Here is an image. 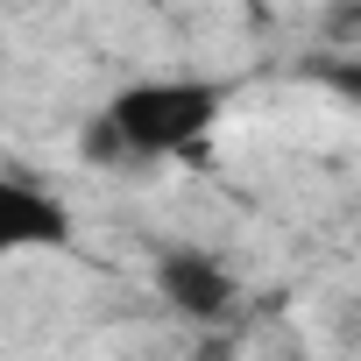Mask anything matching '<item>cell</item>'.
Returning a JSON list of instances; mask_svg holds the SVG:
<instances>
[{"label": "cell", "instance_id": "cell-1", "mask_svg": "<svg viewBox=\"0 0 361 361\" xmlns=\"http://www.w3.org/2000/svg\"><path fill=\"white\" fill-rule=\"evenodd\" d=\"M227 92L213 78H135L106 99V128L121 142V163H170V156H199L206 135L220 128Z\"/></svg>", "mask_w": 361, "mask_h": 361}, {"label": "cell", "instance_id": "cell-2", "mask_svg": "<svg viewBox=\"0 0 361 361\" xmlns=\"http://www.w3.org/2000/svg\"><path fill=\"white\" fill-rule=\"evenodd\" d=\"M78 241V220L64 206V192H50L43 177L0 170V262L15 255H64Z\"/></svg>", "mask_w": 361, "mask_h": 361}, {"label": "cell", "instance_id": "cell-3", "mask_svg": "<svg viewBox=\"0 0 361 361\" xmlns=\"http://www.w3.org/2000/svg\"><path fill=\"white\" fill-rule=\"evenodd\" d=\"M149 276H156V298H163L177 319H192V326H220V319L234 312V298H241L234 269H227L213 248H163Z\"/></svg>", "mask_w": 361, "mask_h": 361}, {"label": "cell", "instance_id": "cell-4", "mask_svg": "<svg viewBox=\"0 0 361 361\" xmlns=\"http://www.w3.org/2000/svg\"><path fill=\"white\" fill-rule=\"evenodd\" d=\"M305 71H312V78H319V85H326L333 99L361 106V50H347V57H340V50H326V57H312Z\"/></svg>", "mask_w": 361, "mask_h": 361}, {"label": "cell", "instance_id": "cell-5", "mask_svg": "<svg viewBox=\"0 0 361 361\" xmlns=\"http://www.w3.org/2000/svg\"><path fill=\"white\" fill-rule=\"evenodd\" d=\"M319 43L326 50H361V0H326V15H319Z\"/></svg>", "mask_w": 361, "mask_h": 361}]
</instances>
